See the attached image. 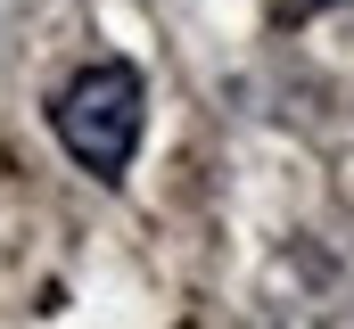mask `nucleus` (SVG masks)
Wrapping results in <instances>:
<instances>
[{
    "mask_svg": "<svg viewBox=\"0 0 354 329\" xmlns=\"http://www.w3.org/2000/svg\"><path fill=\"white\" fill-rule=\"evenodd\" d=\"M140 115H149V91L140 75L124 66V58H99L83 75L58 91V107H50V124H58V140H66V157L99 173V181H115L132 149H140Z\"/></svg>",
    "mask_w": 354,
    "mask_h": 329,
    "instance_id": "obj_1",
    "label": "nucleus"
},
{
    "mask_svg": "<svg viewBox=\"0 0 354 329\" xmlns=\"http://www.w3.org/2000/svg\"><path fill=\"white\" fill-rule=\"evenodd\" d=\"M313 8H346V0H313Z\"/></svg>",
    "mask_w": 354,
    "mask_h": 329,
    "instance_id": "obj_2",
    "label": "nucleus"
}]
</instances>
